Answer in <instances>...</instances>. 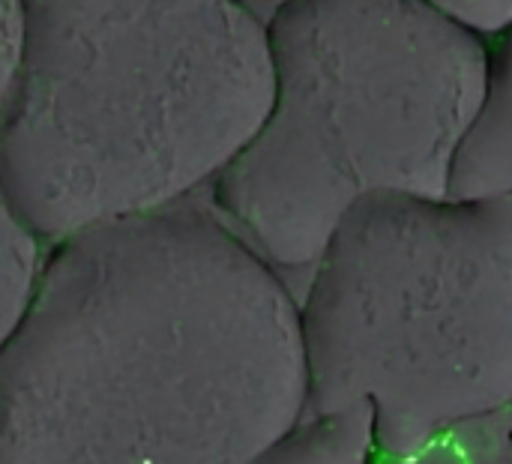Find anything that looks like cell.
Wrapping results in <instances>:
<instances>
[{
  "label": "cell",
  "instance_id": "1",
  "mask_svg": "<svg viewBox=\"0 0 512 464\" xmlns=\"http://www.w3.org/2000/svg\"><path fill=\"white\" fill-rule=\"evenodd\" d=\"M306 402L300 303L180 201L42 255L0 348V464H249Z\"/></svg>",
  "mask_w": 512,
  "mask_h": 464
},
{
  "label": "cell",
  "instance_id": "2",
  "mask_svg": "<svg viewBox=\"0 0 512 464\" xmlns=\"http://www.w3.org/2000/svg\"><path fill=\"white\" fill-rule=\"evenodd\" d=\"M270 99L267 24L240 0H24L0 186L51 246L216 180Z\"/></svg>",
  "mask_w": 512,
  "mask_h": 464
},
{
  "label": "cell",
  "instance_id": "3",
  "mask_svg": "<svg viewBox=\"0 0 512 464\" xmlns=\"http://www.w3.org/2000/svg\"><path fill=\"white\" fill-rule=\"evenodd\" d=\"M273 99L213 180L273 267H315L369 195L450 198L486 81V36L432 0H294L267 21Z\"/></svg>",
  "mask_w": 512,
  "mask_h": 464
},
{
  "label": "cell",
  "instance_id": "4",
  "mask_svg": "<svg viewBox=\"0 0 512 464\" xmlns=\"http://www.w3.org/2000/svg\"><path fill=\"white\" fill-rule=\"evenodd\" d=\"M306 414L369 402L378 456L512 408V195H369L300 303Z\"/></svg>",
  "mask_w": 512,
  "mask_h": 464
},
{
  "label": "cell",
  "instance_id": "5",
  "mask_svg": "<svg viewBox=\"0 0 512 464\" xmlns=\"http://www.w3.org/2000/svg\"><path fill=\"white\" fill-rule=\"evenodd\" d=\"M512 195V21L486 39V81L450 174L453 201Z\"/></svg>",
  "mask_w": 512,
  "mask_h": 464
},
{
  "label": "cell",
  "instance_id": "6",
  "mask_svg": "<svg viewBox=\"0 0 512 464\" xmlns=\"http://www.w3.org/2000/svg\"><path fill=\"white\" fill-rule=\"evenodd\" d=\"M249 464H378L372 408L357 402L345 411L306 414Z\"/></svg>",
  "mask_w": 512,
  "mask_h": 464
},
{
  "label": "cell",
  "instance_id": "7",
  "mask_svg": "<svg viewBox=\"0 0 512 464\" xmlns=\"http://www.w3.org/2000/svg\"><path fill=\"white\" fill-rule=\"evenodd\" d=\"M42 267V240L0 186V348L18 327Z\"/></svg>",
  "mask_w": 512,
  "mask_h": 464
},
{
  "label": "cell",
  "instance_id": "8",
  "mask_svg": "<svg viewBox=\"0 0 512 464\" xmlns=\"http://www.w3.org/2000/svg\"><path fill=\"white\" fill-rule=\"evenodd\" d=\"M378 464H477L474 438L468 423L438 435L435 441L423 444L414 453L405 456H378Z\"/></svg>",
  "mask_w": 512,
  "mask_h": 464
},
{
  "label": "cell",
  "instance_id": "9",
  "mask_svg": "<svg viewBox=\"0 0 512 464\" xmlns=\"http://www.w3.org/2000/svg\"><path fill=\"white\" fill-rule=\"evenodd\" d=\"M24 45V0H0V111L12 93Z\"/></svg>",
  "mask_w": 512,
  "mask_h": 464
},
{
  "label": "cell",
  "instance_id": "10",
  "mask_svg": "<svg viewBox=\"0 0 512 464\" xmlns=\"http://www.w3.org/2000/svg\"><path fill=\"white\" fill-rule=\"evenodd\" d=\"M477 464H512V408L468 420Z\"/></svg>",
  "mask_w": 512,
  "mask_h": 464
},
{
  "label": "cell",
  "instance_id": "11",
  "mask_svg": "<svg viewBox=\"0 0 512 464\" xmlns=\"http://www.w3.org/2000/svg\"><path fill=\"white\" fill-rule=\"evenodd\" d=\"M480 36H495L512 21V0H432Z\"/></svg>",
  "mask_w": 512,
  "mask_h": 464
},
{
  "label": "cell",
  "instance_id": "12",
  "mask_svg": "<svg viewBox=\"0 0 512 464\" xmlns=\"http://www.w3.org/2000/svg\"><path fill=\"white\" fill-rule=\"evenodd\" d=\"M243 6H273V9H279V6H285V3H294V0H240Z\"/></svg>",
  "mask_w": 512,
  "mask_h": 464
}]
</instances>
